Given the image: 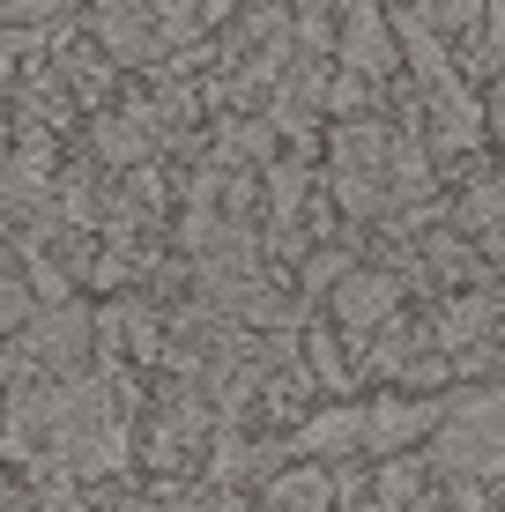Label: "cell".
Segmentation results:
<instances>
[{
    "instance_id": "cell-11",
    "label": "cell",
    "mask_w": 505,
    "mask_h": 512,
    "mask_svg": "<svg viewBox=\"0 0 505 512\" xmlns=\"http://www.w3.org/2000/svg\"><path fill=\"white\" fill-rule=\"evenodd\" d=\"M119 512H223V505H208V498H127Z\"/></svg>"
},
{
    "instance_id": "cell-6",
    "label": "cell",
    "mask_w": 505,
    "mask_h": 512,
    "mask_svg": "<svg viewBox=\"0 0 505 512\" xmlns=\"http://www.w3.org/2000/svg\"><path fill=\"white\" fill-rule=\"evenodd\" d=\"M454 231H468V238H476L483 253L505 268V171H498V179H476V186L454 201Z\"/></svg>"
},
{
    "instance_id": "cell-5",
    "label": "cell",
    "mask_w": 505,
    "mask_h": 512,
    "mask_svg": "<svg viewBox=\"0 0 505 512\" xmlns=\"http://www.w3.org/2000/svg\"><path fill=\"white\" fill-rule=\"evenodd\" d=\"M394 60H402V38H394V15L379 8H342V30H335V67L342 75H394Z\"/></svg>"
},
{
    "instance_id": "cell-3",
    "label": "cell",
    "mask_w": 505,
    "mask_h": 512,
    "mask_svg": "<svg viewBox=\"0 0 505 512\" xmlns=\"http://www.w3.org/2000/svg\"><path fill=\"white\" fill-rule=\"evenodd\" d=\"M439 423H446V394H379L364 401V446L379 461H402L409 446L439 438Z\"/></svg>"
},
{
    "instance_id": "cell-12",
    "label": "cell",
    "mask_w": 505,
    "mask_h": 512,
    "mask_svg": "<svg viewBox=\"0 0 505 512\" xmlns=\"http://www.w3.org/2000/svg\"><path fill=\"white\" fill-rule=\"evenodd\" d=\"M483 127L505 141V75H491V90H483Z\"/></svg>"
},
{
    "instance_id": "cell-13",
    "label": "cell",
    "mask_w": 505,
    "mask_h": 512,
    "mask_svg": "<svg viewBox=\"0 0 505 512\" xmlns=\"http://www.w3.org/2000/svg\"><path fill=\"white\" fill-rule=\"evenodd\" d=\"M409 512H446V498H431V490H424V498H416Z\"/></svg>"
},
{
    "instance_id": "cell-1",
    "label": "cell",
    "mask_w": 505,
    "mask_h": 512,
    "mask_svg": "<svg viewBox=\"0 0 505 512\" xmlns=\"http://www.w3.org/2000/svg\"><path fill=\"white\" fill-rule=\"evenodd\" d=\"M431 461L439 475H505V379H483L468 394H446V423L431 438Z\"/></svg>"
},
{
    "instance_id": "cell-2",
    "label": "cell",
    "mask_w": 505,
    "mask_h": 512,
    "mask_svg": "<svg viewBox=\"0 0 505 512\" xmlns=\"http://www.w3.org/2000/svg\"><path fill=\"white\" fill-rule=\"evenodd\" d=\"M97 342V320L82 305H60V312H38L23 334L8 342V357H0V379L8 386H38V379H75L82 349Z\"/></svg>"
},
{
    "instance_id": "cell-10",
    "label": "cell",
    "mask_w": 505,
    "mask_h": 512,
    "mask_svg": "<svg viewBox=\"0 0 505 512\" xmlns=\"http://www.w3.org/2000/svg\"><path fill=\"white\" fill-rule=\"evenodd\" d=\"M30 320H38V290H30L23 268H8V260H0V342H15Z\"/></svg>"
},
{
    "instance_id": "cell-8",
    "label": "cell",
    "mask_w": 505,
    "mask_h": 512,
    "mask_svg": "<svg viewBox=\"0 0 505 512\" xmlns=\"http://www.w3.org/2000/svg\"><path fill=\"white\" fill-rule=\"evenodd\" d=\"M305 379L320 394H350V357H342V334L335 327H312L305 334Z\"/></svg>"
},
{
    "instance_id": "cell-9",
    "label": "cell",
    "mask_w": 505,
    "mask_h": 512,
    "mask_svg": "<svg viewBox=\"0 0 505 512\" xmlns=\"http://www.w3.org/2000/svg\"><path fill=\"white\" fill-rule=\"evenodd\" d=\"M149 104H142V112H112V119H97V149L104 156H112V164H134V156H142L149 149Z\"/></svg>"
},
{
    "instance_id": "cell-4",
    "label": "cell",
    "mask_w": 505,
    "mask_h": 512,
    "mask_svg": "<svg viewBox=\"0 0 505 512\" xmlns=\"http://www.w3.org/2000/svg\"><path fill=\"white\" fill-rule=\"evenodd\" d=\"M402 312V275L394 268H350L327 290V327L335 334H387Z\"/></svg>"
},
{
    "instance_id": "cell-7",
    "label": "cell",
    "mask_w": 505,
    "mask_h": 512,
    "mask_svg": "<svg viewBox=\"0 0 505 512\" xmlns=\"http://www.w3.org/2000/svg\"><path fill=\"white\" fill-rule=\"evenodd\" d=\"M357 446H364V409H357V401L312 409L298 431H290V453H320V461H335V453H357Z\"/></svg>"
}]
</instances>
